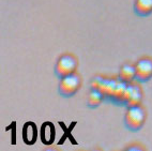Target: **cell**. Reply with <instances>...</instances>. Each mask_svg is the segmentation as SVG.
<instances>
[{"instance_id": "cell-5", "label": "cell", "mask_w": 152, "mask_h": 151, "mask_svg": "<svg viewBox=\"0 0 152 151\" xmlns=\"http://www.w3.org/2000/svg\"><path fill=\"white\" fill-rule=\"evenodd\" d=\"M141 99H142V93L140 88L136 85L129 84L126 89V97H125V104L128 105V107L139 105Z\"/></svg>"}, {"instance_id": "cell-1", "label": "cell", "mask_w": 152, "mask_h": 151, "mask_svg": "<svg viewBox=\"0 0 152 151\" xmlns=\"http://www.w3.org/2000/svg\"><path fill=\"white\" fill-rule=\"evenodd\" d=\"M146 121V113L140 105L131 106L128 108L124 116L125 127L130 131L136 132L142 128Z\"/></svg>"}, {"instance_id": "cell-10", "label": "cell", "mask_w": 152, "mask_h": 151, "mask_svg": "<svg viewBox=\"0 0 152 151\" xmlns=\"http://www.w3.org/2000/svg\"><path fill=\"white\" fill-rule=\"evenodd\" d=\"M41 138L43 140V143L47 144H52L55 139V129L53 127L52 123H45L43 124L42 127V132H41Z\"/></svg>"}, {"instance_id": "cell-2", "label": "cell", "mask_w": 152, "mask_h": 151, "mask_svg": "<svg viewBox=\"0 0 152 151\" xmlns=\"http://www.w3.org/2000/svg\"><path fill=\"white\" fill-rule=\"evenodd\" d=\"M82 85V78L78 74L73 73L70 75L63 76L60 78L58 90L59 93L64 97H71L78 91Z\"/></svg>"}, {"instance_id": "cell-4", "label": "cell", "mask_w": 152, "mask_h": 151, "mask_svg": "<svg viewBox=\"0 0 152 151\" xmlns=\"http://www.w3.org/2000/svg\"><path fill=\"white\" fill-rule=\"evenodd\" d=\"M136 81L145 83L152 77V60L149 58H144L137 61L135 65Z\"/></svg>"}, {"instance_id": "cell-8", "label": "cell", "mask_w": 152, "mask_h": 151, "mask_svg": "<svg viewBox=\"0 0 152 151\" xmlns=\"http://www.w3.org/2000/svg\"><path fill=\"white\" fill-rule=\"evenodd\" d=\"M23 138L24 141L28 145H32L37 140V128L33 122H28L24 125L23 129Z\"/></svg>"}, {"instance_id": "cell-9", "label": "cell", "mask_w": 152, "mask_h": 151, "mask_svg": "<svg viewBox=\"0 0 152 151\" xmlns=\"http://www.w3.org/2000/svg\"><path fill=\"white\" fill-rule=\"evenodd\" d=\"M119 78L120 81H124L126 84H131L134 79H136V70L135 65H124L119 72Z\"/></svg>"}, {"instance_id": "cell-3", "label": "cell", "mask_w": 152, "mask_h": 151, "mask_svg": "<svg viewBox=\"0 0 152 151\" xmlns=\"http://www.w3.org/2000/svg\"><path fill=\"white\" fill-rule=\"evenodd\" d=\"M76 67H77V60L72 55H63L58 59L55 65V73L59 78H61L63 76L75 73Z\"/></svg>"}, {"instance_id": "cell-6", "label": "cell", "mask_w": 152, "mask_h": 151, "mask_svg": "<svg viewBox=\"0 0 152 151\" xmlns=\"http://www.w3.org/2000/svg\"><path fill=\"white\" fill-rule=\"evenodd\" d=\"M134 11L139 16H149L152 13V0H135Z\"/></svg>"}, {"instance_id": "cell-7", "label": "cell", "mask_w": 152, "mask_h": 151, "mask_svg": "<svg viewBox=\"0 0 152 151\" xmlns=\"http://www.w3.org/2000/svg\"><path fill=\"white\" fill-rule=\"evenodd\" d=\"M104 97V93L101 91L98 88H92L91 91L88 93V97H87V105L90 108H95L100 105L101 103L103 102Z\"/></svg>"}]
</instances>
